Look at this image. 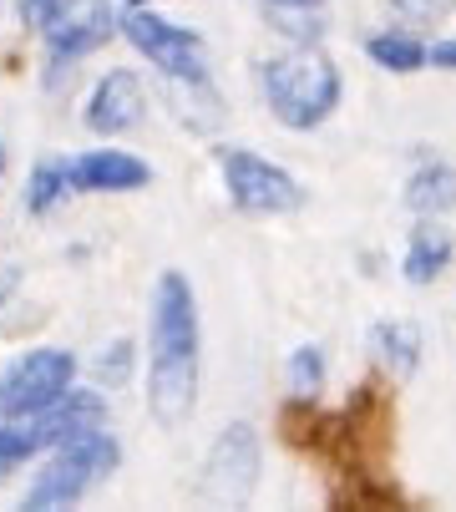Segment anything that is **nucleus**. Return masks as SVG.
Returning a JSON list of instances; mask_svg holds the SVG:
<instances>
[{
  "mask_svg": "<svg viewBox=\"0 0 456 512\" xmlns=\"http://www.w3.org/2000/svg\"><path fill=\"white\" fill-rule=\"evenodd\" d=\"M203 381V325L198 295L183 269H163L147 315V411L163 426H183Z\"/></svg>",
  "mask_w": 456,
  "mask_h": 512,
  "instance_id": "obj_1",
  "label": "nucleus"
},
{
  "mask_svg": "<svg viewBox=\"0 0 456 512\" xmlns=\"http://www.w3.org/2000/svg\"><path fill=\"white\" fill-rule=\"evenodd\" d=\"M259 97L269 117L289 132H315L325 127L340 102H345V77L325 46L315 41H294L274 56L259 61Z\"/></svg>",
  "mask_w": 456,
  "mask_h": 512,
  "instance_id": "obj_2",
  "label": "nucleus"
},
{
  "mask_svg": "<svg viewBox=\"0 0 456 512\" xmlns=\"http://www.w3.org/2000/svg\"><path fill=\"white\" fill-rule=\"evenodd\" d=\"M122 467V442L112 431L92 426V431H76L66 442L51 447V457L36 467L21 507L26 512H61V507H76L92 487H102L112 472Z\"/></svg>",
  "mask_w": 456,
  "mask_h": 512,
  "instance_id": "obj_3",
  "label": "nucleus"
},
{
  "mask_svg": "<svg viewBox=\"0 0 456 512\" xmlns=\"http://www.w3.org/2000/svg\"><path fill=\"white\" fill-rule=\"evenodd\" d=\"M122 36H127V46H132L142 61L158 66L168 82H178V87H188V92H208V82H213L208 46H203V36H198L193 26H178V21H168V16H152V11L142 6V11H127V16H122Z\"/></svg>",
  "mask_w": 456,
  "mask_h": 512,
  "instance_id": "obj_4",
  "label": "nucleus"
},
{
  "mask_svg": "<svg viewBox=\"0 0 456 512\" xmlns=\"http://www.w3.org/2000/svg\"><path fill=\"white\" fill-rule=\"evenodd\" d=\"M218 178H223V193L239 213L249 218H279V213H294L304 208V183L279 168L274 158L254 153V148H223L218 153Z\"/></svg>",
  "mask_w": 456,
  "mask_h": 512,
  "instance_id": "obj_5",
  "label": "nucleus"
},
{
  "mask_svg": "<svg viewBox=\"0 0 456 512\" xmlns=\"http://www.w3.org/2000/svg\"><path fill=\"white\" fill-rule=\"evenodd\" d=\"M76 386V355L61 345H36L0 371V421H36Z\"/></svg>",
  "mask_w": 456,
  "mask_h": 512,
  "instance_id": "obj_6",
  "label": "nucleus"
},
{
  "mask_svg": "<svg viewBox=\"0 0 456 512\" xmlns=\"http://www.w3.org/2000/svg\"><path fill=\"white\" fill-rule=\"evenodd\" d=\"M259 467H264V452H259V431L249 421H228L213 447H208V462H203V497L208 502H223V507H239L254 497L259 487Z\"/></svg>",
  "mask_w": 456,
  "mask_h": 512,
  "instance_id": "obj_7",
  "label": "nucleus"
},
{
  "mask_svg": "<svg viewBox=\"0 0 456 512\" xmlns=\"http://www.w3.org/2000/svg\"><path fill=\"white\" fill-rule=\"evenodd\" d=\"M122 31V21L112 16V6L107 0H66L61 6V16L41 31V41H46V61H51V71H61V66H76V61H87L92 51H102L112 36Z\"/></svg>",
  "mask_w": 456,
  "mask_h": 512,
  "instance_id": "obj_8",
  "label": "nucleus"
},
{
  "mask_svg": "<svg viewBox=\"0 0 456 512\" xmlns=\"http://www.w3.org/2000/svg\"><path fill=\"white\" fill-rule=\"evenodd\" d=\"M142 117H147V87H142L137 71H127V66L97 77V87H92L87 102H82V122H87L92 132H102V137L137 132Z\"/></svg>",
  "mask_w": 456,
  "mask_h": 512,
  "instance_id": "obj_9",
  "label": "nucleus"
},
{
  "mask_svg": "<svg viewBox=\"0 0 456 512\" xmlns=\"http://www.w3.org/2000/svg\"><path fill=\"white\" fill-rule=\"evenodd\" d=\"M71 173V193H137L152 183V163H142L137 153L122 148H92L66 158Z\"/></svg>",
  "mask_w": 456,
  "mask_h": 512,
  "instance_id": "obj_10",
  "label": "nucleus"
},
{
  "mask_svg": "<svg viewBox=\"0 0 456 512\" xmlns=\"http://www.w3.org/2000/svg\"><path fill=\"white\" fill-rule=\"evenodd\" d=\"M451 259H456V239L441 229V218H416V229L406 239V254H401V279L426 289L451 269Z\"/></svg>",
  "mask_w": 456,
  "mask_h": 512,
  "instance_id": "obj_11",
  "label": "nucleus"
},
{
  "mask_svg": "<svg viewBox=\"0 0 456 512\" xmlns=\"http://www.w3.org/2000/svg\"><path fill=\"white\" fill-rule=\"evenodd\" d=\"M107 421V401L97 396V391H66L56 406H46L36 421H31V431H36V442H41V452L46 447H56V442H66V436H76V431H92V426H102Z\"/></svg>",
  "mask_w": 456,
  "mask_h": 512,
  "instance_id": "obj_12",
  "label": "nucleus"
},
{
  "mask_svg": "<svg viewBox=\"0 0 456 512\" xmlns=\"http://www.w3.org/2000/svg\"><path fill=\"white\" fill-rule=\"evenodd\" d=\"M401 203L411 218H441V213H456V163L446 158H426L411 168L406 188H401Z\"/></svg>",
  "mask_w": 456,
  "mask_h": 512,
  "instance_id": "obj_13",
  "label": "nucleus"
},
{
  "mask_svg": "<svg viewBox=\"0 0 456 512\" xmlns=\"http://www.w3.org/2000/svg\"><path fill=\"white\" fill-rule=\"evenodd\" d=\"M370 355L380 371H391V376H416L421 371V355H426V335L421 325L411 320H375L370 325Z\"/></svg>",
  "mask_w": 456,
  "mask_h": 512,
  "instance_id": "obj_14",
  "label": "nucleus"
},
{
  "mask_svg": "<svg viewBox=\"0 0 456 512\" xmlns=\"http://www.w3.org/2000/svg\"><path fill=\"white\" fill-rule=\"evenodd\" d=\"M365 56L391 71V77H416V71L431 66V46L411 31V26H391V31H370L365 36Z\"/></svg>",
  "mask_w": 456,
  "mask_h": 512,
  "instance_id": "obj_15",
  "label": "nucleus"
},
{
  "mask_svg": "<svg viewBox=\"0 0 456 512\" xmlns=\"http://www.w3.org/2000/svg\"><path fill=\"white\" fill-rule=\"evenodd\" d=\"M71 193V173H66V158H41L26 178V213L31 218H46L61 208V198Z\"/></svg>",
  "mask_w": 456,
  "mask_h": 512,
  "instance_id": "obj_16",
  "label": "nucleus"
},
{
  "mask_svg": "<svg viewBox=\"0 0 456 512\" xmlns=\"http://www.w3.org/2000/svg\"><path fill=\"white\" fill-rule=\"evenodd\" d=\"M284 381H289L294 401H315V396H320V386H325V350H320L315 340L294 345V350H289V360H284Z\"/></svg>",
  "mask_w": 456,
  "mask_h": 512,
  "instance_id": "obj_17",
  "label": "nucleus"
},
{
  "mask_svg": "<svg viewBox=\"0 0 456 512\" xmlns=\"http://www.w3.org/2000/svg\"><path fill=\"white\" fill-rule=\"evenodd\" d=\"M132 371H137V345H132L127 335L107 340L102 355L92 360V381H97L102 391H122V386L132 381Z\"/></svg>",
  "mask_w": 456,
  "mask_h": 512,
  "instance_id": "obj_18",
  "label": "nucleus"
},
{
  "mask_svg": "<svg viewBox=\"0 0 456 512\" xmlns=\"http://www.w3.org/2000/svg\"><path fill=\"white\" fill-rule=\"evenodd\" d=\"M41 452L31 421H0V477H11L16 467H26Z\"/></svg>",
  "mask_w": 456,
  "mask_h": 512,
  "instance_id": "obj_19",
  "label": "nucleus"
},
{
  "mask_svg": "<svg viewBox=\"0 0 456 512\" xmlns=\"http://www.w3.org/2000/svg\"><path fill=\"white\" fill-rule=\"evenodd\" d=\"M396 26H411V31H431L441 26L451 11H456V0H386Z\"/></svg>",
  "mask_w": 456,
  "mask_h": 512,
  "instance_id": "obj_20",
  "label": "nucleus"
},
{
  "mask_svg": "<svg viewBox=\"0 0 456 512\" xmlns=\"http://www.w3.org/2000/svg\"><path fill=\"white\" fill-rule=\"evenodd\" d=\"M61 6H66V0H16V16H21L26 31H46L61 16Z\"/></svg>",
  "mask_w": 456,
  "mask_h": 512,
  "instance_id": "obj_21",
  "label": "nucleus"
},
{
  "mask_svg": "<svg viewBox=\"0 0 456 512\" xmlns=\"http://www.w3.org/2000/svg\"><path fill=\"white\" fill-rule=\"evenodd\" d=\"M264 6L274 16H315V11H325V0H264Z\"/></svg>",
  "mask_w": 456,
  "mask_h": 512,
  "instance_id": "obj_22",
  "label": "nucleus"
},
{
  "mask_svg": "<svg viewBox=\"0 0 456 512\" xmlns=\"http://www.w3.org/2000/svg\"><path fill=\"white\" fill-rule=\"evenodd\" d=\"M431 66L436 71H456V41H436L431 46Z\"/></svg>",
  "mask_w": 456,
  "mask_h": 512,
  "instance_id": "obj_23",
  "label": "nucleus"
},
{
  "mask_svg": "<svg viewBox=\"0 0 456 512\" xmlns=\"http://www.w3.org/2000/svg\"><path fill=\"white\" fill-rule=\"evenodd\" d=\"M16 284H21V269H0V305L16 295Z\"/></svg>",
  "mask_w": 456,
  "mask_h": 512,
  "instance_id": "obj_24",
  "label": "nucleus"
},
{
  "mask_svg": "<svg viewBox=\"0 0 456 512\" xmlns=\"http://www.w3.org/2000/svg\"><path fill=\"white\" fill-rule=\"evenodd\" d=\"M6 163H11V158H6V142H0V178H6Z\"/></svg>",
  "mask_w": 456,
  "mask_h": 512,
  "instance_id": "obj_25",
  "label": "nucleus"
},
{
  "mask_svg": "<svg viewBox=\"0 0 456 512\" xmlns=\"http://www.w3.org/2000/svg\"><path fill=\"white\" fill-rule=\"evenodd\" d=\"M122 6H127V11H142V6H147V0H122Z\"/></svg>",
  "mask_w": 456,
  "mask_h": 512,
  "instance_id": "obj_26",
  "label": "nucleus"
}]
</instances>
